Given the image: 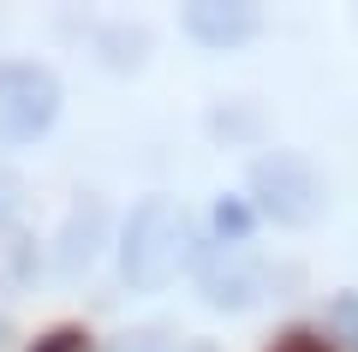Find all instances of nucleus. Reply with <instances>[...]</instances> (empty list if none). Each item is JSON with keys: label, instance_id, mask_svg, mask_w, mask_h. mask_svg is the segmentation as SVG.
I'll list each match as a JSON object with an SVG mask.
<instances>
[{"label": "nucleus", "instance_id": "3", "mask_svg": "<svg viewBox=\"0 0 358 352\" xmlns=\"http://www.w3.org/2000/svg\"><path fill=\"white\" fill-rule=\"evenodd\" d=\"M60 113V78L36 60H0V143H30Z\"/></svg>", "mask_w": 358, "mask_h": 352}, {"label": "nucleus", "instance_id": "5", "mask_svg": "<svg viewBox=\"0 0 358 352\" xmlns=\"http://www.w3.org/2000/svg\"><path fill=\"white\" fill-rule=\"evenodd\" d=\"M268 287V275L257 263H245V257H209L203 263V299L215 304V311H245V304H257Z\"/></svg>", "mask_w": 358, "mask_h": 352}, {"label": "nucleus", "instance_id": "13", "mask_svg": "<svg viewBox=\"0 0 358 352\" xmlns=\"http://www.w3.org/2000/svg\"><path fill=\"white\" fill-rule=\"evenodd\" d=\"M0 346H6V323H0Z\"/></svg>", "mask_w": 358, "mask_h": 352}, {"label": "nucleus", "instance_id": "8", "mask_svg": "<svg viewBox=\"0 0 358 352\" xmlns=\"http://www.w3.org/2000/svg\"><path fill=\"white\" fill-rule=\"evenodd\" d=\"M329 328H334V335H341L346 346L358 352V299H352V293H341V299L329 304Z\"/></svg>", "mask_w": 358, "mask_h": 352}, {"label": "nucleus", "instance_id": "2", "mask_svg": "<svg viewBox=\"0 0 358 352\" xmlns=\"http://www.w3.org/2000/svg\"><path fill=\"white\" fill-rule=\"evenodd\" d=\"M251 197H257V209H263L268 221L310 227L322 215V203H329V191H322V174L310 167V155L268 150V155L251 162Z\"/></svg>", "mask_w": 358, "mask_h": 352}, {"label": "nucleus", "instance_id": "1", "mask_svg": "<svg viewBox=\"0 0 358 352\" xmlns=\"http://www.w3.org/2000/svg\"><path fill=\"white\" fill-rule=\"evenodd\" d=\"M192 251V227H185V209L173 197H143L138 209L126 215V233H120V275L138 293H162L167 281L179 275Z\"/></svg>", "mask_w": 358, "mask_h": 352}, {"label": "nucleus", "instance_id": "12", "mask_svg": "<svg viewBox=\"0 0 358 352\" xmlns=\"http://www.w3.org/2000/svg\"><path fill=\"white\" fill-rule=\"evenodd\" d=\"M275 352H329V340H317V335H287Z\"/></svg>", "mask_w": 358, "mask_h": 352}, {"label": "nucleus", "instance_id": "9", "mask_svg": "<svg viewBox=\"0 0 358 352\" xmlns=\"http://www.w3.org/2000/svg\"><path fill=\"white\" fill-rule=\"evenodd\" d=\"M108 352H162V335H155V328H131V335H120Z\"/></svg>", "mask_w": 358, "mask_h": 352}, {"label": "nucleus", "instance_id": "4", "mask_svg": "<svg viewBox=\"0 0 358 352\" xmlns=\"http://www.w3.org/2000/svg\"><path fill=\"white\" fill-rule=\"evenodd\" d=\"M257 24H263V13H257V6H245V0H197V6H185V30H192L203 48H233V42H251Z\"/></svg>", "mask_w": 358, "mask_h": 352}, {"label": "nucleus", "instance_id": "7", "mask_svg": "<svg viewBox=\"0 0 358 352\" xmlns=\"http://www.w3.org/2000/svg\"><path fill=\"white\" fill-rule=\"evenodd\" d=\"M215 239L221 245H245V239H251V209H245L239 197H221L215 203Z\"/></svg>", "mask_w": 358, "mask_h": 352}, {"label": "nucleus", "instance_id": "11", "mask_svg": "<svg viewBox=\"0 0 358 352\" xmlns=\"http://www.w3.org/2000/svg\"><path fill=\"white\" fill-rule=\"evenodd\" d=\"M13 203H18V174H13L6 162H0V221L13 215Z\"/></svg>", "mask_w": 358, "mask_h": 352}, {"label": "nucleus", "instance_id": "6", "mask_svg": "<svg viewBox=\"0 0 358 352\" xmlns=\"http://www.w3.org/2000/svg\"><path fill=\"white\" fill-rule=\"evenodd\" d=\"M96 239H102V203H84V209L66 221V233H60V269L66 275H78V269L96 257Z\"/></svg>", "mask_w": 358, "mask_h": 352}, {"label": "nucleus", "instance_id": "10", "mask_svg": "<svg viewBox=\"0 0 358 352\" xmlns=\"http://www.w3.org/2000/svg\"><path fill=\"white\" fill-rule=\"evenodd\" d=\"M36 352H84V335H78V328H60V335L36 340Z\"/></svg>", "mask_w": 358, "mask_h": 352}]
</instances>
